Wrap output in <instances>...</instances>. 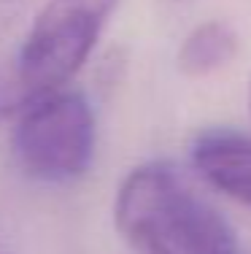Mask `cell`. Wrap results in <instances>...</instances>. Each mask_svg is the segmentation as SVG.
<instances>
[{
	"label": "cell",
	"mask_w": 251,
	"mask_h": 254,
	"mask_svg": "<svg viewBox=\"0 0 251 254\" xmlns=\"http://www.w3.org/2000/svg\"><path fill=\"white\" fill-rule=\"evenodd\" d=\"M116 5L119 0H46L16 54L14 76L5 84V108L16 114L30 100L68 89Z\"/></svg>",
	"instance_id": "cell-2"
},
{
	"label": "cell",
	"mask_w": 251,
	"mask_h": 254,
	"mask_svg": "<svg viewBox=\"0 0 251 254\" xmlns=\"http://www.w3.org/2000/svg\"><path fill=\"white\" fill-rule=\"evenodd\" d=\"M113 225L141 254H238L230 222L170 162H143L122 179Z\"/></svg>",
	"instance_id": "cell-1"
},
{
	"label": "cell",
	"mask_w": 251,
	"mask_h": 254,
	"mask_svg": "<svg viewBox=\"0 0 251 254\" xmlns=\"http://www.w3.org/2000/svg\"><path fill=\"white\" fill-rule=\"evenodd\" d=\"M98 146V122L89 100L59 89L25 103L16 111L11 149L16 165L44 184H68L89 171Z\"/></svg>",
	"instance_id": "cell-3"
},
{
	"label": "cell",
	"mask_w": 251,
	"mask_h": 254,
	"mask_svg": "<svg viewBox=\"0 0 251 254\" xmlns=\"http://www.w3.org/2000/svg\"><path fill=\"white\" fill-rule=\"evenodd\" d=\"M241 52V38L235 27L224 19H208L192 27L181 41L176 65L189 78H205L227 68Z\"/></svg>",
	"instance_id": "cell-5"
},
{
	"label": "cell",
	"mask_w": 251,
	"mask_h": 254,
	"mask_svg": "<svg viewBox=\"0 0 251 254\" xmlns=\"http://www.w3.org/2000/svg\"><path fill=\"white\" fill-rule=\"evenodd\" d=\"M30 0H0V38L11 30L16 19L22 16V11L27 8Z\"/></svg>",
	"instance_id": "cell-6"
},
{
	"label": "cell",
	"mask_w": 251,
	"mask_h": 254,
	"mask_svg": "<svg viewBox=\"0 0 251 254\" xmlns=\"http://www.w3.org/2000/svg\"><path fill=\"white\" fill-rule=\"evenodd\" d=\"M0 254H5V252H3V249H0Z\"/></svg>",
	"instance_id": "cell-8"
},
{
	"label": "cell",
	"mask_w": 251,
	"mask_h": 254,
	"mask_svg": "<svg viewBox=\"0 0 251 254\" xmlns=\"http://www.w3.org/2000/svg\"><path fill=\"white\" fill-rule=\"evenodd\" d=\"M249 103H251V92H249Z\"/></svg>",
	"instance_id": "cell-7"
},
{
	"label": "cell",
	"mask_w": 251,
	"mask_h": 254,
	"mask_svg": "<svg viewBox=\"0 0 251 254\" xmlns=\"http://www.w3.org/2000/svg\"><path fill=\"white\" fill-rule=\"evenodd\" d=\"M192 168L213 190L251 208V138L230 127H211L195 135Z\"/></svg>",
	"instance_id": "cell-4"
}]
</instances>
